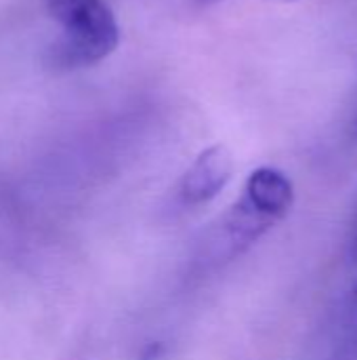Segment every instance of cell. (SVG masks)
<instances>
[{"label": "cell", "mask_w": 357, "mask_h": 360, "mask_svg": "<svg viewBox=\"0 0 357 360\" xmlns=\"http://www.w3.org/2000/svg\"><path fill=\"white\" fill-rule=\"evenodd\" d=\"M59 38L48 49V65L72 72L109 57L120 42V25L107 0H44Z\"/></svg>", "instance_id": "1"}, {"label": "cell", "mask_w": 357, "mask_h": 360, "mask_svg": "<svg viewBox=\"0 0 357 360\" xmlns=\"http://www.w3.org/2000/svg\"><path fill=\"white\" fill-rule=\"evenodd\" d=\"M234 175V156L231 152L217 143L198 154L191 167L185 171L179 196L185 205L198 207L213 200L231 179Z\"/></svg>", "instance_id": "2"}, {"label": "cell", "mask_w": 357, "mask_h": 360, "mask_svg": "<svg viewBox=\"0 0 357 360\" xmlns=\"http://www.w3.org/2000/svg\"><path fill=\"white\" fill-rule=\"evenodd\" d=\"M242 198L278 224L295 205V186L282 171L274 167H261L248 175Z\"/></svg>", "instance_id": "3"}, {"label": "cell", "mask_w": 357, "mask_h": 360, "mask_svg": "<svg viewBox=\"0 0 357 360\" xmlns=\"http://www.w3.org/2000/svg\"><path fill=\"white\" fill-rule=\"evenodd\" d=\"M356 295H357V287H356Z\"/></svg>", "instance_id": "4"}]
</instances>
